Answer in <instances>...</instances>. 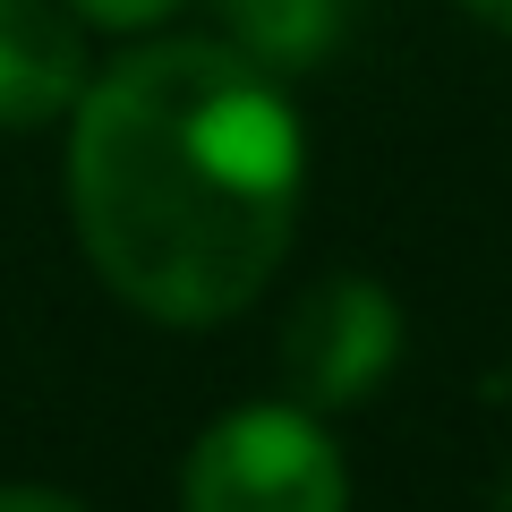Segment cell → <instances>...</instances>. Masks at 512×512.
I'll return each instance as SVG.
<instances>
[{"instance_id":"7a4b0ae2","label":"cell","mask_w":512,"mask_h":512,"mask_svg":"<svg viewBox=\"0 0 512 512\" xmlns=\"http://www.w3.org/2000/svg\"><path fill=\"white\" fill-rule=\"evenodd\" d=\"M350 478L308 410L248 402L188 453V512H342Z\"/></svg>"},{"instance_id":"52a82bcc","label":"cell","mask_w":512,"mask_h":512,"mask_svg":"<svg viewBox=\"0 0 512 512\" xmlns=\"http://www.w3.org/2000/svg\"><path fill=\"white\" fill-rule=\"evenodd\" d=\"M0 512H77V504H60V495H35V487H9V495H0Z\"/></svg>"},{"instance_id":"ba28073f","label":"cell","mask_w":512,"mask_h":512,"mask_svg":"<svg viewBox=\"0 0 512 512\" xmlns=\"http://www.w3.org/2000/svg\"><path fill=\"white\" fill-rule=\"evenodd\" d=\"M461 9H470V18H487V26H504V35H512V0H461Z\"/></svg>"},{"instance_id":"6da1fadb","label":"cell","mask_w":512,"mask_h":512,"mask_svg":"<svg viewBox=\"0 0 512 512\" xmlns=\"http://www.w3.org/2000/svg\"><path fill=\"white\" fill-rule=\"evenodd\" d=\"M69 205L128 308L163 325L239 316L291 248L299 120L231 43H146L86 86Z\"/></svg>"},{"instance_id":"3957f363","label":"cell","mask_w":512,"mask_h":512,"mask_svg":"<svg viewBox=\"0 0 512 512\" xmlns=\"http://www.w3.org/2000/svg\"><path fill=\"white\" fill-rule=\"evenodd\" d=\"M393 350H402V316H393V299H384L367 274L316 282V291L291 308V325H282V376H291V402L299 410L359 402L367 384L393 367Z\"/></svg>"},{"instance_id":"8992f818","label":"cell","mask_w":512,"mask_h":512,"mask_svg":"<svg viewBox=\"0 0 512 512\" xmlns=\"http://www.w3.org/2000/svg\"><path fill=\"white\" fill-rule=\"evenodd\" d=\"M180 0H77V18H94V26H154V18H171Z\"/></svg>"},{"instance_id":"277c9868","label":"cell","mask_w":512,"mask_h":512,"mask_svg":"<svg viewBox=\"0 0 512 512\" xmlns=\"http://www.w3.org/2000/svg\"><path fill=\"white\" fill-rule=\"evenodd\" d=\"M86 52L60 0H0V128H43L77 103Z\"/></svg>"},{"instance_id":"5b68a950","label":"cell","mask_w":512,"mask_h":512,"mask_svg":"<svg viewBox=\"0 0 512 512\" xmlns=\"http://www.w3.org/2000/svg\"><path fill=\"white\" fill-rule=\"evenodd\" d=\"M350 18H359V0H222V43L248 52L265 77H291L342 52Z\"/></svg>"}]
</instances>
